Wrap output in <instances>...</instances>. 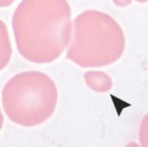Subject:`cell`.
Returning a JSON list of instances; mask_svg holds the SVG:
<instances>
[{
    "label": "cell",
    "instance_id": "6da1fadb",
    "mask_svg": "<svg viewBox=\"0 0 148 147\" xmlns=\"http://www.w3.org/2000/svg\"><path fill=\"white\" fill-rule=\"evenodd\" d=\"M12 27L23 58L49 63L71 40V9L67 0H23L14 12Z\"/></svg>",
    "mask_w": 148,
    "mask_h": 147
},
{
    "label": "cell",
    "instance_id": "7a4b0ae2",
    "mask_svg": "<svg viewBox=\"0 0 148 147\" xmlns=\"http://www.w3.org/2000/svg\"><path fill=\"white\" fill-rule=\"evenodd\" d=\"M126 47L124 32L108 14L88 10L74 20L67 58L82 68H99L117 62Z\"/></svg>",
    "mask_w": 148,
    "mask_h": 147
},
{
    "label": "cell",
    "instance_id": "3957f363",
    "mask_svg": "<svg viewBox=\"0 0 148 147\" xmlns=\"http://www.w3.org/2000/svg\"><path fill=\"white\" fill-rule=\"evenodd\" d=\"M57 99L54 81L38 71H25L14 75L2 91V103L7 117L24 127L45 122L54 113Z\"/></svg>",
    "mask_w": 148,
    "mask_h": 147
},
{
    "label": "cell",
    "instance_id": "277c9868",
    "mask_svg": "<svg viewBox=\"0 0 148 147\" xmlns=\"http://www.w3.org/2000/svg\"><path fill=\"white\" fill-rule=\"evenodd\" d=\"M12 49L5 23L0 19V71L9 63Z\"/></svg>",
    "mask_w": 148,
    "mask_h": 147
},
{
    "label": "cell",
    "instance_id": "5b68a950",
    "mask_svg": "<svg viewBox=\"0 0 148 147\" xmlns=\"http://www.w3.org/2000/svg\"><path fill=\"white\" fill-rule=\"evenodd\" d=\"M139 135L141 147H148V113L142 120Z\"/></svg>",
    "mask_w": 148,
    "mask_h": 147
},
{
    "label": "cell",
    "instance_id": "8992f818",
    "mask_svg": "<svg viewBox=\"0 0 148 147\" xmlns=\"http://www.w3.org/2000/svg\"><path fill=\"white\" fill-rule=\"evenodd\" d=\"M15 0H0V8L1 7H7L10 5Z\"/></svg>",
    "mask_w": 148,
    "mask_h": 147
},
{
    "label": "cell",
    "instance_id": "52a82bcc",
    "mask_svg": "<svg viewBox=\"0 0 148 147\" xmlns=\"http://www.w3.org/2000/svg\"><path fill=\"white\" fill-rule=\"evenodd\" d=\"M3 113H2L1 109H0V132H1V129L3 127Z\"/></svg>",
    "mask_w": 148,
    "mask_h": 147
}]
</instances>
